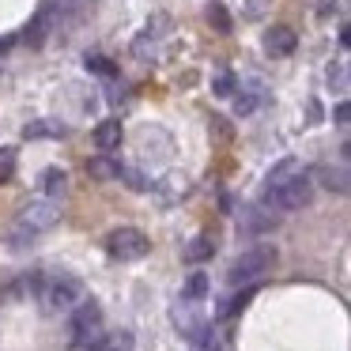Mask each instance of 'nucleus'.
<instances>
[{
    "mask_svg": "<svg viewBox=\"0 0 351 351\" xmlns=\"http://www.w3.org/2000/svg\"><path fill=\"white\" fill-rule=\"evenodd\" d=\"M212 91L219 95V99H227V95H234V76H230V72H223V76H215Z\"/></svg>",
    "mask_w": 351,
    "mask_h": 351,
    "instance_id": "nucleus-19",
    "label": "nucleus"
},
{
    "mask_svg": "<svg viewBox=\"0 0 351 351\" xmlns=\"http://www.w3.org/2000/svg\"><path fill=\"white\" fill-rule=\"evenodd\" d=\"M64 4H72V8H84V4H91V0H64Z\"/></svg>",
    "mask_w": 351,
    "mask_h": 351,
    "instance_id": "nucleus-25",
    "label": "nucleus"
},
{
    "mask_svg": "<svg viewBox=\"0 0 351 351\" xmlns=\"http://www.w3.org/2000/svg\"><path fill=\"white\" fill-rule=\"evenodd\" d=\"M208 19H212L219 31H230V16H227V8H223V4H212V8H208Z\"/></svg>",
    "mask_w": 351,
    "mask_h": 351,
    "instance_id": "nucleus-20",
    "label": "nucleus"
},
{
    "mask_svg": "<svg viewBox=\"0 0 351 351\" xmlns=\"http://www.w3.org/2000/svg\"><path fill=\"white\" fill-rule=\"evenodd\" d=\"M72 336L80 348H95L102 340V310L99 302H80L72 310Z\"/></svg>",
    "mask_w": 351,
    "mask_h": 351,
    "instance_id": "nucleus-4",
    "label": "nucleus"
},
{
    "mask_svg": "<svg viewBox=\"0 0 351 351\" xmlns=\"http://www.w3.org/2000/svg\"><path fill=\"white\" fill-rule=\"evenodd\" d=\"M132 53H136V57H152V53H155V38H152V31H144L136 42H132Z\"/></svg>",
    "mask_w": 351,
    "mask_h": 351,
    "instance_id": "nucleus-17",
    "label": "nucleus"
},
{
    "mask_svg": "<svg viewBox=\"0 0 351 351\" xmlns=\"http://www.w3.org/2000/svg\"><path fill=\"white\" fill-rule=\"evenodd\" d=\"M295 174H302V167H298V159H283L280 167H272V174H268V189H276V185L291 182Z\"/></svg>",
    "mask_w": 351,
    "mask_h": 351,
    "instance_id": "nucleus-14",
    "label": "nucleus"
},
{
    "mask_svg": "<svg viewBox=\"0 0 351 351\" xmlns=\"http://www.w3.org/2000/svg\"><path fill=\"white\" fill-rule=\"evenodd\" d=\"M272 265H276V250H272V245H253V250H245L242 257L230 265L227 280L230 283H257L265 272H272Z\"/></svg>",
    "mask_w": 351,
    "mask_h": 351,
    "instance_id": "nucleus-2",
    "label": "nucleus"
},
{
    "mask_svg": "<svg viewBox=\"0 0 351 351\" xmlns=\"http://www.w3.org/2000/svg\"><path fill=\"white\" fill-rule=\"evenodd\" d=\"M95 147H99V152L121 147V121H102L99 129H95Z\"/></svg>",
    "mask_w": 351,
    "mask_h": 351,
    "instance_id": "nucleus-9",
    "label": "nucleus"
},
{
    "mask_svg": "<svg viewBox=\"0 0 351 351\" xmlns=\"http://www.w3.org/2000/svg\"><path fill=\"white\" fill-rule=\"evenodd\" d=\"M87 170H91V178H102V182H106V178H121V167H117L114 159H106V155L91 159V162H87Z\"/></svg>",
    "mask_w": 351,
    "mask_h": 351,
    "instance_id": "nucleus-15",
    "label": "nucleus"
},
{
    "mask_svg": "<svg viewBox=\"0 0 351 351\" xmlns=\"http://www.w3.org/2000/svg\"><path fill=\"white\" fill-rule=\"evenodd\" d=\"M106 250H110V257H117V261H140L147 250H152V242H147L144 230L121 227V230H114V234L106 238Z\"/></svg>",
    "mask_w": 351,
    "mask_h": 351,
    "instance_id": "nucleus-5",
    "label": "nucleus"
},
{
    "mask_svg": "<svg viewBox=\"0 0 351 351\" xmlns=\"http://www.w3.org/2000/svg\"><path fill=\"white\" fill-rule=\"evenodd\" d=\"M317 178L328 193H340V197L348 193V170L343 167H317Z\"/></svg>",
    "mask_w": 351,
    "mask_h": 351,
    "instance_id": "nucleus-10",
    "label": "nucleus"
},
{
    "mask_svg": "<svg viewBox=\"0 0 351 351\" xmlns=\"http://www.w3.org/2000/svg\"><path fill=\"white\" fill-rule=\"evenodd\" d=\"M215 253V242L208 234H200V238H193L189 245H185V261H189V265H200V261H208Z\"/></svg>",
    "mask_w": 351,
    "mask_h": 351,
    "instance_id": "nucleus-12",
    "label": "nucleus"
},
{
    "mask_svg": "<svg viewBox=\"0 0 351 351\" xmlns=\"http://www.w3.org/2000/svg\"><path fill=\"white\" fill-rule=\"evenodd\" d=\"M42 302L53 313L76 310V306L84 302V287H80V280H72V276H49V280L42 283Z\"/></svg>",
    "mask_w": 351,
    "mask_h": 351,
    "instance_id": "nucleus-3",
    "label": "nucleus"
},
{
    "mask_svg": "<svg viewBox=\"0 0 351 351\" xmlns=\"http://www.w3.org/2000/svg\"><path fill=\"white\" fill-rule=\"evenodd\" d=\"M12 167H16V152L4 147V152H0V182H8L12 178Z\"/></svg>",
    "mask_w": 351,
    "mask_h": 351,
    "instance_id": "nucleus-22",
    "label": "nucleus"
},
{
    "mask_svg": "<svg viewBox=\"0 0 351 351\" xmlns=\"http://www.w3.org/2000/svg\"><path fill=\"white\" fill-rule=\"evenodd\" d=\"M265 46L272 49V53L287 57V53H295L298 38H295V31H291V27H272V31H268V38H265Z\"/></svg>",
    "mask_w": 351,
    "mask_h": 351,
    "instance_id": "nucleus-8",
    "label": "nucleus"
},
{
    "mask_svg": "<svg viewBox=\"0 0 351 351\" xmlns=\"http://www.w3.org/2000/svg\"><path fill=\"white\" fill-rule=\"evenodd\" d=\"M57 219H61V208H57V200H34V204H27L23 212H19V223H16V227L38 238L42 230H49Z\"/></svg>",
    "mask_w": 351,
    "mask_h": 351,
    "instance_id": "nucleus-6",
    "label": "nucleus"
},
{
    "mask_svg": "<svg viewBox=\"0 0 351 351\" xmlns=\"http://www.w3.org/2000/svg\"><path fill=\"white\" fill-rule=\"evenodd\" d=\"M313 200V178L306 174H295L291 182L276 185V189H265V204L276 208V212H298V208H306Z\"/></svg>",
    "mask_w": 351,
    "mask_h": 351,
    "instance_id": "nucleus-1",
    "label": "nucleus"
},
{
    "mask_svg": "<svg viewBox=\"0 0 351 351\" xmlns=\"http://www.w3.org/2000/svg\"><path fill=\"white\" fill-rule=\"evenodd\" d=\"M272 227H276V215H268L265 208H245L238 215V230H245V234H265Z\"/></svg>",
    "mask_w": 351,
    "mask_h": 351,
    "instance_id": "nucleus-7",
    "label": "nucleus"
},
{
    "mask_svg": "<svg viewBox=\"0 0 351 351\" xmlns=\"http://www.w3.org/2000/svg\"><path fill=\"white\" fill-rule=\"evenodd\" d=\"M64 170H57V167H49V170H42V193H46V200H57L64 193Z\"/></svg>",
    "mask_w": 351,
    "mask_h": 351,
    "instance_id": "nucleus-11",
    "label": "nucleus"
},
{
    "mask_svg": "<svg viewBox=\"0 0 351 351\" xmlns=\"http://www.w3.org/2000/svg\"><path fill=\"white\" fill-rule=\"evenodd\" d=\"M348 117H351V106L340 102V106H336V125H348Z\"/></svg>",
    "mask_w": 351,
    "mask_h": 351,
    "instance_id": "nucleus-24",
    "label": "nucleus"
},
{
    "mask_svg": "<svg viewBox=\"0 0 351 351\" xmlns=\"http://www.w3.org/2000/svg\"><path fill=\"white\" fill-rule=\"evenodd\" d=\"M95 351H132V336L129 332H114V336H102L95 343Z\"/></svg>",
    "mask_w": 351,
    "mask_h": 351,
    "instance_id": "nucleus-16",
    "label": "nucleus"
},
{
    "mask_svg": "<svg viewBox=\"0 0 351 351\" xmlns=\"http://www.w3.org/2000/svg\"><path fill=\"white\" fill-rule=\"evenodd\" d=\"M257 106H261V95H242V99L234 102V114H238V117H245V114H253Z\"/></svg>",
    "mask_w": 351,
    "mask_h": 351,
    "instance_id": "nucleus-21",
    "label": "nucleus"
},
{
    "mask_svg": "<svg viewBox=\"0 0 351 351\" xmlns=\"http://www.w3.org/2000/svg\"><path fill=\"white\" fill-rule=\"evenodd\" d=\"M87 69H91V72H102V76H114V64H110L106 61V57H87Z\"/></svg>",
    "mask_w": 351,
    "mask_h": 351,
    "instance_id": "nucleus-23",
    "label": "nucleus"
},
{
    "mask_svg": "<svg viewBox=\"0 0 351 351\" xmlns=\"http://www.w3.org/2000/svg\"><path fill=\"white\" fill-rule=\"evenodd\" d=\"M328 84L336 87V91H348V64H336V69H328Z\"/></svg>",
    "mask_w": 351,
    "mask_h": 351,
    "instance_id": "nucleus-18",
    "label": "nucleus"
},
{
    "mask_svg": "<svg viewBox=\"0 0 351 351\" xmlns=\"http://www.w3.org/2000/svg\"><path fill=\"white\" fill-rule=\"evenodd\" d=\"M212 291V283H208V276L204 272H193L189 280H185V287H182V295L189 298V302H200V298Z\"/></svg>",
    "mask_w": 351,
    "mask_h": 351,
    "instance_id": "nucleus-13",
    "label": "nucleus"
}]
</instances>
